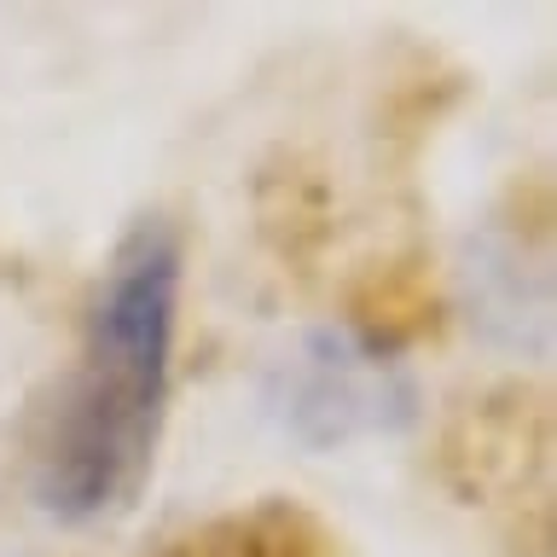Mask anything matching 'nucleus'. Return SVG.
Wrapping results in <instances>:
<instances>
[{
  "mask_svg": "<svg viewBox=\"0 0 557 557\" xmlns=\"http://www.w3.org/2000/svg\"><path fill=\"white\" fill-rule=\"evenodd\" d=\"M261 407L296 447L331 453L407 430L418 418V372L400 337L337 313L285 337L261 372Z\"/></svg>",
  "mask_w": 557,
  "mask_h": 557,
  "instance_id": "obj_2",
  "label": "nucleus"
},
{
  "mask_svg": "<svg viewBox=\"0 0 557 557\" xmlns=\"http://www.w3.org/2000/svg\"><path fill=\"white\" fill-rule=\"evenodd\" d=\"M151 557H348V540L296 494H256L174 529Z\"/></svg>",
  "mask_w": 557,
  "mask_h": 557,
  "instance_id": "obj_3",
  "label": "nucleus"
},
{
  "mask_svg": "<svg viewBox=\"0 0 557 557\" xmlns=\"http://www.w3.org/2000/svg\"><path fill=\"white\" fill-rule=\"evenodd\" d=\"M186 325V226L146 209L104 250L70 355L24 412V494L52 529H111L157 476Z\"/></svg>",
  "mask_w": 557,
  "mask_h": 557,
  "instance_id": "obj_1",
  "label": "nucleus"
}]
</instances>
